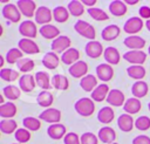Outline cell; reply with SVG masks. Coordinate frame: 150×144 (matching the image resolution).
Returning a JSON list of instances; mask_svg holds the SVG:
<instances>
[{"label": "cell", "instance_id": "obj_2", "mask_svg": "<svg viewBox=\"0 0 150 144\" xmlns=\"http://www.w3.org/2000/svg\"><path fill=\"white\" fill-rule=\"evenodd\" d=\"M74 29L77 34H80L81 36L93 41L95 40V36H96V32H95V28L93 25H90L89 22L84 21V20H77L74 25Z\"/></svg>", "mask_w": 150, "mask_h": 144}, {"label": "cell", "instance_id": "obj_34", "mask_svg": "<svg viewBox=\"0 0 150 144\" xmlns=\"http://www.w3.org/2000/svg\"><path fill=\"white\" fill-rule=\"evenodd\" d=\"M53 101H54V97H53V94L49 90H42L36 96L38 104L43 107V108H46V109L50 108V105L53 104Z\"/></svg>", "mask_w": 150, "mask_h": 144}, {"label": "cell", "instance_id": "obj_3", "mask_svg": "<svg viewBox=\"0 0 150 144\" xmlns=\"http://www.w3.org/2000/svg\"><path fill=\"white\" fill-rule=\"evenodd\" d=\"M1 14L11 22H19L21 19V12L14 4H6L1 9Z\"/></svg>", "mask_w": 150, "mask_h": 144}, {"label": "cell", "instance_id": "obj_10", "mask_svg": "<svg viewBox=\"0 0 150 144\" xmlns=\"http://www.w3.org/2000/svg\"><path fill=\"white\" fill-rule=\"evenodd\" d=\"M70 39L66 35H60L59 37H56L55 40H53L52 44H50V48H52V52L54 53H61L63 54L67 49L70 48Z\"/></svg>", "mask_w": 150, "mask_h": 144}, {"label": "cell", "instance_id": "obj_46", "mask_svg": "<svg viewBox=\"0 0 150 144\" xmlns=\"http://www.w3.org/2000/svg\"><path fill=\"white\" fill-rule=\"evenodd\" d=\"M14 137L18 143H27L30 139V131L25 128H19L14 132Z\"/></svg>", "mask_w": 150, "mask_h": 144}, {"label": "cell", "instance_id": "obj_28", "mask_svg": "<svg viewBox=\"0 0 150 144\" xmlns=\"http://www.w3.org/2000/svg\"><path fill=\"white\" fill-rule=\"evenodd\" d=\"M120 32H121L120 27L117 25L112 23V25H108L107 27L103 28V30L101 32V36L105 41H112L120 35Z\"/></svg>", "mask_w": 150, "mask_h": 144}, {"label": "cell", "instance_id": "obj_56", "mask_svg": "<svg viewBox=\"0 0 150 144\" xmlns=\"http://www.w3.org/2000/svg\"><path fill=\"white\" fill-rule=\"evenodd\" d=\"M148 54L150 55V46H149V48H148Z\"/></svg>", "mask_w": 150, "mask_h": 144}, {"label": "cell", "instance_id": "obj_43", "mask_svg": "<svg viewBox=\"0 0 150 144\" xmlns=\"http://www.w3.org/2000/svg\"><path fill=\"white\" fill-rule=\"evenodd\" d=\"M22 55H23V53H22L19 48H11V49L7 52L5 59H6L7 63L14 64V63H18V61L22 59Z\"/></svg>", "mask_w": 150, "mask_h": 144}, {"label": "cell", "instance_id": "obj_39", "mask_svg": "<svg viewBox=\"0 0 150 144\" xmlns=\"http://www.w3.org/2000/svg\"><path fill=\"white\" fill-rule=\"evenodd\" d=\"M2 95L7 97L9 101H15L21 95V89L16 85H6L2 88Z\"/></svg>", "mask_w": 150, "mask_h": 144}, {"label": "cell", "instance_id": "obj_31", "mask_svg": "<svg viewBox=\"0 0 150 144\" xmlns=\"http://www.w3.org/2000/svg\"><path fill=\"white\" fill-rule=\"evenodd\" d=\"M80 87H81L84 91L93 92V90L97 87V78H96V76H94V75H91V74L86 75L84 77H82V78L80 80Z\"/></svg>", "mask_w": 150, "mask_h": 144}, {"label": "cell", "instance_id": "obj_1", "mask_svg": "<svg viewBox=\"0 0 150 144\" xmlns=\"http://www.w3.org/2000/svg\"><path fill=\"white\" fill-rule=\"evenodd\" d=\"M74 109H75V111L79 115H81L83 117H88V116L94 114V111H95V103L89 97H82V98H80V100H77L75 102Z\"/></svg>", "mask_w": 150, "mask_h": 144}, {"label": "cell", "instance_id": "obj_59", "mask_svg": "<svg viewBox=\"0 0 150 144\" xmlns=\"http://www.w3.org/2000/svg\"><path fill=\"white\" fill-rule=\"evenodd\" d=\"M12 144H19V143H12Z\"/></svg>", "mask_w": 150, "mask_h": 144}, {"label": "cell", "instance_id": "obj_49", "mask_svg": "<svg viewBox=\"0 0 150 144\" xmlns=\"http://www.w3.org/2000/svg\"><path fill=\"white\" fill-rule=\"evenodd\" d=\"M64 144H81V138L75 132H68L63 138Z\"/></svg>", "mask_w": 150, "mask_h": 144}, {"label": "cell", "instance_id": "obj_19", "mask_svg": "<svg viewBox=\"0 0 150 144\" xmlns=\"http://www.w3.org/2000/svg\"><path fill=\"white\" fill-rule=\"evenodd\" d=\"M109 91H110V89H109L108 84L101 83V84H98V85L93 90V92H91V95H90V98H91L94 102H102L103 100H107Z\"/></svg>", "mask_w": 150, "mask_h": 144}, {"label": "cell", "instance_id": "obj_20", "mask_svg": "<svg viewBox=\"0 0 150 144\" xmlns=\"http://www.w3.org/2000/svg\"><path fill=\"white\" fill-rule=\"evenodd\" d=\"M39 33L42 37L47 39V40H55L56 37L60 36V29L54 26V25H45V26H41L40 29H39Z\"/></svg>", "mask_w": 150, "mask_h": 144}, {"label": "cell", "instance_id": "obj_42", "mask_svg": "<svg viewBox=\"0 0 150 144\" xmlns=\"http://www.w3.org/2000/svg\"><path fill=\"white\" fill-rule=\"evenodd\" d=\"M87 12H88L89 16H90L91 19L96 20V21H105V20H108V19H109L108 14H107L103 9L97 8V7L88 8V9H87Z\"/></svg>", "mask_w": 150, "mask_h": 144}, {"label": "cell", "instance_id": "obj_25", "mask_svg": "<svg viewBox=\"0 0 150 144\" xmlns=\"http://www.w3.org/2000/svg\"><path fill=\"white\" fill-rule=\"evenodd\" d=\"M16 105L12 101H8L0 105V116L2 117V119H12L16 115Z\"/></svg>", "mask_w": 150, "mask_h": 144}, {"label": "cell", "instance_id": "obj_18", "mask_svg": "<svg viewBox=\"0 0 150 144\" xmlns=\"http://www.w3.org/2000/svg\"><path fill=\"white\" fill-rule=\"evenodd\" d=\"M117 126L123 132H130L135 126V121L129 114H122L117 118Z\"/></svg>", "mask_w": 150, "mask_h": 144}, {"label": "cell", "instance_id": "obj_27", "mask_svg": "<svg viewBox=\"0 0 150 144\" xmlns=\"http://www.w3.org/2000/svg\"><path fill=\"white\" fill-rule=\"evenodd\" d=\"M60 60H61V57H59V56L56 55V53H54V52H48V53H46V54L43 55V57H42V64H43V67L47 68V69H55V68L59 66Z\"/></svg>", "mask_w": 150, "mask_h": 144}, {"label": "cell", "instance_id": "obj_6", "mask_svg": "<svg viewBox=\"0 0 150 144\" xmlns=\"http://www.w3.org/2000/svg\"><path fill=\"white\" fill-rule=\"evenodd\" d=\"M123 59L132 64L142 66L146 60V54L143 50H128L123 54Z\"/></svg>", "mask_w": 150, "mask_h": 144}, {"label": "cell", "instance_id": "obj_38", "mask_svg": "<svg viewBox=\"0 0 150 144\" xmlns=\"http://www.w3.org/2000/svg\"><path fill=\"white\" fill-rule=\"evenodd\" d=\"M53 18L56 22H64L68 20L69 18V11L68 8L63 7V6H56L54 9H53Z\"/></svg>", "mask_w": 150, "mask_h": 144}, {"label": "cell", "instance_id": "obj_4", "mask_svg": "<svg viewBox=\"0 0 150 144\" xmlns=\"http://www.w3.org/2000/svg\"><path fill=\"white\" fill-rule=\"evenodd\" d=\"M142 28H143V20L139 16H131L123 25V30L130 35H136V33L142 30Z\"/></svg>", "mask_w": 150, "mask_h": 144}, {"label": "cell", "instance_id": "obj_12", "mask_svg": "<svg viewBox=\"0 0 150 144\" xmlns=\"http://www.w3.org/2000/svg\"><path fill=\"white\" fill-rule=\"evenodd\" d=\"M19 33L26 39H34L36 36V33H38L35 22L30 21V20L22 21L19 26Z\"/></svg>", "mask_w": 150, "mask_h": 144}, {"label": "cell", "instance_id": "obj_52", "mask_svg": "<svg viewBox=\"0 0 150 144\" xmlns=\"http://www.w3.org/2000/svg\"><path fill=\"white\" fill-rule=\"evenodd\" d=\"M96 2H97L96 0H82V4H83L84 6H88L89 8L94 7V5H95Z\"/></svg>", "mask_w": 150, "mask_h": 144}, {"label": "cell", "instance_id": "obj_35", "mask_svg": "<svg viewBox=\"0 0 150 144\" xmlns=\"http://www.w3.org/2000/svg\"><path fill=\"white\" fill-rule=\"evenodd\" d=\"M127 74L129 77L137 80V81H142V78L145 76L146 71L145 68L143 66H138V64H132L130 67L127 68Z\"/></svg>", "mask_w": 150, "mask_h": 144}, {"label": "cell", "instance_id": "obj_24", "mask_svg": "<svg viewBox=\"0 0 150 144\" xmlns=\"http://www.w3.org/2000/svg\"><path fill=\"white\" fill-rule=\"evenodd\" d=\"M97 137L101 142L103 143H107V144H110V143H114V140L116 139V132L110 126H103L98 130V133H97Z\"/></svg>", "mask_w": 150, "mask_h": 144}, {"label": "cell", "instance_id": "obj_36", "mask_svg": "<svg viewBox=\"0 0 150 144\" xmlns=\"http://www.w3.org/2000/svg\"><path fill=\"white\" fill-rule=\"evenodd\" d=\"M52 87L57 90H67L69 87L68 78L62 74H55L52 77Z\"/></svg>", "mask_w": 150, "mask_h": 144}, {"label": "cell", "instance_id": "obj_57", "mask_svg": "<svg viewBox=\"0 0 150 144\" xmlns=\"http://www.w3.org/2000/svg\"><path fill=\"white\" fill-rule=\"evenodd\" d=\"M148 109H149V111H150V102H149V104H148Z\"/></svg>", "mask_w": 150, "mask_h": 144}, {"label": "cell", "instance_id": "obj_50", "mask_svg": "<svg viewBox=\"0 0 150 144\" xmlns=\"http://www.w3.org/2000/svg\"><path fill=\"white\" fill-rule=\"evenodd\" d=\"M132 144H150V137L146 135H138L132 139Z\"/></svg>", "mask_w": 150, "mask_h": 144}, {"label": "cell", "instance_id": "obj_26", "mask_svg": "<svg viewBox=\"0 0 150 144\" xmlns=\"http://www.w3.org/2000/svg\"><path fill=\"white\" fill-rule=\"evenodd\" d=\"M148 91H149V87H148V83L144 81H136L131 85V94L134 97H136L138 100L146 96Z\"/></svg>", "mask_w": 150, "mask_h": 144}, {"label": "cell", "instance_id": "obj_7", "mask_svg": "<svg viewBox=\"0 0 150 144\" xmlns=\"http://www.w3.org/2000/svg\"><path fill=\"white\" fill-rule=\"evenodd\" d=\"M84 52H86V55L90 59H98L104 53L102 43L100 41H96V40L88 41L86 47H84Z\"/></svg>", "mask_w": 150, "mask_h": 144}, {"label": "cell", "instance_id": "obj_21", "mask_svg": "<svg viewBox=\"0 0 150 144\" xmlns=\"http://www.w3.org/2000/svg\"><path fill=\"white\" fill-rule=\"evenodd\" d=\"M80 59V52L76 48H69L63 54H61V61L67 66H73Z\"/></svg>", "mask_w": 150, "mask_h": 144}, {"label": "cell", "instance_id": "obj_15", "mask_svg": "<svg viewBox=\"0 0 150 144\" xmlns=\"http://www.w3.org/2000/svg\"><path fill=\"white\" fill-rule=\"evenodd\" d=\"M96 76L103 81V82H108L114 76V69L112 66L108 64V63H100L96 67Z\"/></svg>", "mask_w": 150, "mask_h": 144}, {"label": "cell", "instance_id": "obj_45", "mask_svg": "<svg viewBox=\"0 0 150 144\" xmlns=\"http://www.w3.org/2000/svg\"><path fill=\"white\" fill-rule=\"evenodd\" d=\"M16 66H18V68H19V70H20L21 73H25V74H26V73H28V71L33 70V68H34L35 63H34V61H33L32 59L22 57L21 60H19V61H18Z\"/></svg>", "mask_w": 150, "mask_h": 144}, {"label": "cell", "instance_id": "obj_9", "mask_svg": "<svg viewBox=\"0 0 150 144\" xmlns=\"http://www.w3.org/2000/svg\"><path fill=\"white\" fill-rule=\"evenodd\" d=\"M34 18H35V22L36 23H40L42 26L49 25V22L53 19V11H50L46 6H40V7H38Z\"/></svg>", "mask_w": 150, "mask_h": 144}, {"label": "cell", "instance_id": "obj_16", "mask_svg": "<svg viewBox=\"0 0 150 144\" xmlns=\"http://www.w3.org/2000/svg\"><path fill=\"white\" fill-rule=\"evenodd\" d=\"M123 43L129 49L142 50V48L145 46V40L138 35H129L123 40Z\"/></svg>", "mask_w": 150, "mask_h": 144}, {"label": "cell", "instance_id": "obj_8", "mask_svg": "<svg viewBox=\"0 0 150 144\" xmlns=\"http://www.w3.org/2000/svg\"><path fill=\"white\" fill-rule=\"evenodd\" d=\"M18 46H19V49L25 53V54H28V55H33V54H38L40 52V48L38 46V43L32 40V39H26V37H22L19 40L18 42Z\"/></svg>", "mask_w": 150, "mask_h": 144}, {"label": "cell", "instance_id": "obj_54", "mask_svg": "<svg viewBox=\"0 0 150 144\" xmlns=\"http://www.w3.org/2000/svg\"><path fill=\"white\" fill-rule=\"evenodd\" d=\"M145 27H146V29H148V30L150 32V19L145 21Z\"/></svg>", "mask_w": 150, "mask_h": 144}, {"label": "cell", "instance_id": "obj_44", "mask_svg": "<svg viewBox=\"0 0 150 144\" xmlns=\"http://www.w3.org/2000/svg\"><path fill=\"white\" fill-rule=\"evenodd\" d=\"M0 77L6 82H13L19 77V71L11 68H2L0 70Z\"/></svg>", "mask_w": 150, "mask_h": 144}, {"label": "cell", "instance_id": "obj_55", "mask_svg": "<svg viewBox=\"0 0 150 144\" xmlns=\"http://www.w3.org/2000/svg\"><path fill=\"white\" fill-rule=\"evenodd\" d=\"M4 59H5L4 56H0V67H1V68L4 67V62H5V60H4Z\"/></svg>", "mask_w": 150, "mask_h": 144}, {"label": "cell", "instance_id": "obj_13", "mask_svg": "<svg viewBox=\"0 0 150 144\" xmlns=\"http://www.w3.org/2000/svg\"><path fill=\"white\" fill-rule=\"evenodd\" d=\"M125 101H127L125 96L120 89H111L107 97L108 104L112 105V107H122V105H124Z\"/></svg>", "mask_w": 150, "mask_h": 144}, {"label": "cell", "instance_id": "obj_37", "mask_svg": "<svg viewBox=\"0 0 150 144\" xmlns=\"http://www.w3.org/2000/svg\"><path fill=\"white\" fill-rule=\"evenodd\" d=\"M67 8L69 11V14H71L73 16H81L84 13V5L82 4V1L79 0L69 1Z\"/></svg>", "mask_w": 150, "mask_h": 144}, {"label": "cell", "instance_id": "obj_23", "mask_svg": "<svg viewBox=\"0 0 150 144\" xmlns=\"http://www.w3.org/2000/svg\"><path fill=\"white\" fill-rule=\"evenodd\" d=\"M47 135L52 139H61L64 138L66 133V126L63 124L56 123V124H50L47 129Z\"/></svg>", "mask_w": 150, "mask_h": 144}, {"label": "cell", "instance_id": "obj_58", "mask_svg": "<svg viewBox=\"0 0 150 144\" xmlns=\"http://www.w3.org/2000/svg\"><path fill=\"white\" fill-rule=\"evenodd\" d=\"M110 144H118V143H110Z\"/></svg>", "mask_w": 150, "mask_h": 144}, {"label": "cell", "instance_id": "obj_22", "mask_svg": "<svg viewBox=\"0 0 150 144\" xmlns=\"http://www.w3.org/2000/svg\"><path fill=\"white\" fill-rule=\"evenodd\" d=\"M103 56H104V60L107 61V63L110 64V66L118 64L120 63V60H121L120 52L115 47H111V46H109V47H107L104 49Z\"/></svg>", "mask_w": 150, "mask_h": 144}, {"label": "cell", "instance_id": "obj_53", "mask_svg": "<svg viewBox=\"0 0 150 144\" xmlns=\"http://www.w3.org/2000/svg\"><path fill=\"white\" fill-rule=\"evenodd\" d=\"M124 2L128 4V5H136V4L139 2V1H138V0H124Z\"/></svg>", "mask_w": 150, "mask_h": 144}, {"label": "cell", "instance_id": "obj_47", "mask_svg": "<svg viewBox=\"0 0 150 144\" xmlns=\"http://www.w3.org/2000/svg\"><path fill=\"white\" fill-rule=\"evenodd\" d=\"M135 128L141 131H146L150 129V118L148 116H139L135 121Z\"/></svg>", "mask_w": 150, "mask_h": 144}, {"label": "cell", "instance_id": "obj_29", "mask_svg": "<svg viewBox=\"0 0 150 144\" xmlns=\"http://www.w3.org/2000/svg\"><path fill=\"white\" fill-rule=\"evenodd\" d=\"M34 77H35L36 84L40 88H42L43 90H49L50 88H53L52 87V78L49 77V75L46 71H42V70L41 71H38L34 75Z\"/></svg>", "mask_w": 150, "mask_h": 144}, {"label": "cell", "instance_id": "obj_40", "mask_svg": "<svg viewBox=\"0 0 150 144\" xmlns=\"http://www.w3.org/2000/svg\"><path fill=\"white\" fill-rule=\"evenodd\" d=\"M0 130L2 133L9 135L18 130V124L13 118L12 119H1L0 121Z\"/></svg>", "mask_w": 150, "mask_h": 144}, {"label": "cell", "instance_id": "obj_41", "mask_svg": "<svg viewBox=\"0 0 150 144\" xmlns=\"http://www.w3.org/2000/svg\"><path fill=\"white\" fill-rule=\"evenodd\" d=\"M41 119L36 118V117H32V116H28V117H25L22 119V124H23V128L29 130V131H38L40 128H41Z\"/></svg>", "mask_w": 150, "mask_h": 144}, {"label": "cell", "instance_id": "obj_11", "mask_svg": "<svg viewBox=\"0 0 150 144\" xmlns=\"http://www.w3.org/2000/svg\"><path fill=\"white\" fill-rule=\"evenodd\" d=\"M39 119L45 121L47 123L56 124L61 119V111L55 108H47L39 115Z\"/></svg>", "mask_w": 150, "mask_h": 144}, {"label": "cell", "instance_id": "obj_32", "mask_svg": "<svg viewBox=\"0 0 150 144\" xmlns=\"http://www.w3.org/2000/svg\"><path fill=\"white\" fill-rule=\"evenodd\" d=\"M142 108V104H141V101L136 97H130L125 101L124 105H123V109L125 111V114H129V115H135L137 114Z\"/></svg>", "mask_w": 150, "mask_h": 144}, {"label": "cell", "instance_id": "obj_14", "mask_svg": "<svg viewBox=\"0 0 150 144\" xmlns=\"http://www.w3.org/2000/svg\"><path fill=\"white\" fill-rule=\"evenodd\" d=\"M87 71H88V64L84 61H81V60L77 61L76 63H74L73 66H70L68 68V73L73 77H75V78H82V77H84L86 75H88Z\"/></svg>", "mask_w": 150, "mask_h": 144}, {"label": "cell", "instance_id": "obj_51", "mask_svg": "<svg viewBox=\"0 0 150 144\" xmlns=\"http://www.w3.org/2000/svg\"><path fill=\"white\" fill-rule=\"evenodd\" d=\"M138 14L141 19H145L149 20L150 19V7L149 6H142L138 9Z\"/></svg>", "mask_w": 150, "mask_h": 144}, {"label": "cell", "instance_id": "obj_5", "mask_svg": "<svg viewBox=\"0 0 150 144\" xmlns=\"http://www.w3.org/2000/svg\"><path fill=\"white\" fill-rule=\"evenodd\" d=\"M16 6L20 9L21 14L25 15L26 18H33L35 16V12H36V4L33 0H18L16 1Z\"/></svg>", "mask_w": 150, "mask_h": 144}, {"label": "cell", "instance_id": "obj_48", "mask_svg": "<svg viewBox=\"0 0 150 144\" xmlns=\"http://www.w3.org/2000/svg\"><path fill=\"white\" fill-rule=\"evenodd\" d=\"M81 144H98V137L93 132H84L81 135Z\"/></svg>", "mask_w": 150, "mask_h": 144}, {"label": "cell", "instance_id": "obj_30", "mask_svg": "<svg viewBox=\"0 0 150 144\" xmlns=\"http://www.w3.org/2000/svg\"><path fill=\"white\" fill-rule=\"evenodd\" d=\"M114 117H115V112H114L112 108L109 107V105L101 108L100 111H98V114H97V119L102 124H109V123H111L112 119H114Z\"/></svg>", "mask_w": 150, "mask_h": 144}, {"label": "cell", "instance_id": "obj_17", "mask_svg": "<svg viewBox=\"0 0 150 144\" xmlns=\"http://www.w3.org/2000/svg\"><path fill=\"white\" fill-rule=\"evenodd\" d=\"M35 84H36V82H35V77L33 75L23 74L19 78V88L23 92H30V91H33L34 88H35Z\"/></svg>", "mask_w": 150, "mask_h": 144}, {"label": "cell", "instance_id": "obj_33", "mask_svg": "<svg viewBox=\"0 0 150 144\" xmlns=\"http://www.w3.org/2000/svg\"><path fill=\"white\" fill-rule=\"evenodd\" d=\"M109 12L115 16H122L127 13V5L124 1L121 0H114L108 6Z\"/></svg>", "mask_w": 150, "mask_h": 144}]
</instances>
